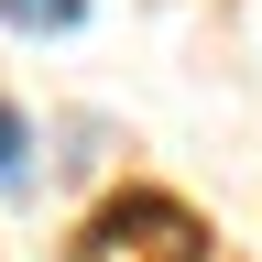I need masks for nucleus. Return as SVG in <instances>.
I'll return each instance as SVG.
<instances>
[{"label": "nucleus", "instance_id": "nucleus-1", "mask_svg": "<svg viewBox=\"0 0 262 262\" xmlns=\"http://www.w3.org/2000/svg\"><path fill=\"white\" fill-rule=\"evenodd\" d=\"M22 196H33V120L0 98V208H22Z\"/></svg>", "mask_w": 262, "mask_h": 262}, {"label": "nucleus", "instance_id": "nucleus-2", "mask_svg": "<svg viewBox=\"0 0 262 262\" xmlns=\"http://www.w3.org/2000/svg\"><path fill=\"white\" fill-rule=\"evenodd\" d=\"M77 22H88V0H0V33H33V44H55Z\"/></svg>", "mask_w": 262, "mask_h": 262}]
</instances>
